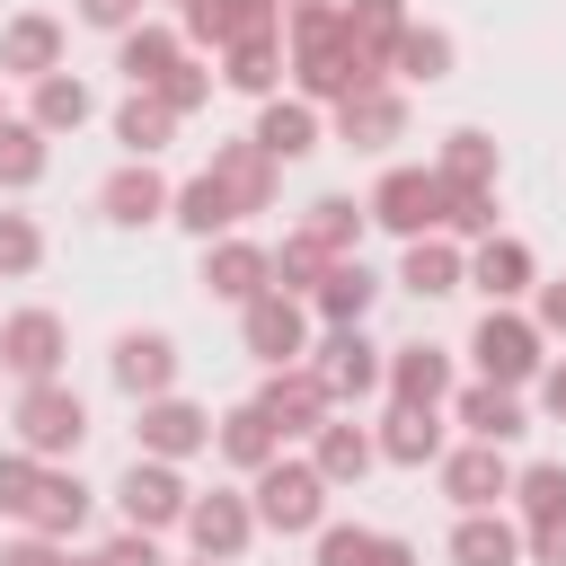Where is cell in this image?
I'll return each mask as SVG.
<instances>
[{
  "mask_svg": "<svg viewBox=\"0 0 566 566\" xmlns=\"http://www.w3.org/2000/svg\"><path fill=\"white\" fill-rule=\"evenodd\" d=\"M504 504H513L522 522H548V513H566V460H522Z\"/></svg>",
  "mask_w": 566,
  "mask_h": 566,
  "instance_id": "cell-44",
  "label": "cell"
},
{
  "mask_svg": "<svg viewBox=\"0 0 566 566\" xmlns=\"http://www.w3.org/2000/svg\"><path fill=\"white\" fill-rule=\"evenodd\" d=\"M451 62H460V44H451V27H433V18H407V35L389 44V80H398V88H433V80H451Z\"/></svg>",
  "mask_w": 566,
  "mask_h": 566,
  "instance_id": "cell-32",
  "label": "cell"
},
{
  "mask_svg": "<svg viewBox=\"0 0 566 566\" xmlns=\"http://www.w3.org/2000/svg\"><path fill=\"white\" fill-rule=\"evenodd\" d=\"M327 407H336V398L318 389V371H310V363H274V371L256 380V416H265L283 442H310Z\"/></svg>",
  "mask_w": 566,
  "mask_h": 566,
  "instance_id": "cell-18",
  "label": "cell"
},
{
  "mask_svg": "<svg viewBox=\"0 0 566 566\" xmlns=\"http://www.w3.org/2000/svg\"><path fill=\"white\" fill-rule=\"evenodd\" d=\"M35 265H44V221L0 203V283H27Z\"/></svg>",
  "mask_w": 566,
  "mask_h": 566,
  "instance_id": "cell-46",
  "label": "cell"
},
{
  "mask_svg": "<svg viewBox=\"0 0 566 566\" xmlns=\"http://www.w3.org/2000/svg\"><path fill=\"white\" fill-rule=\"evenodd\" d=\"M522 557H531V566H566V513L522 522Z\"/></svg>",
  "mask_w": 566,
  "mask_h": 566,
  "instance_id": "cell-50",
  "label": "cell"
},
{
  "mask_svg": "<svg viewBox=\"0 0 566 566\" xmlns=\"http://www.w3.org/2000/svg\"><path fill=\"white\" fill-rule=\"evenodd\" d=\"M177 371H186V354H177V336L168 327H124L115 336V354H106V380L142 407V398H159V389H177Z\"/></svg>",
  "mask_w": 566,
  "mask_h": 566,
  "instance_id": "cell-13",
  "label": "cell"
},
{
  "mask_svg": "<svg viewBox=\"0 0 566 566\" xmlns=\"http://www.w3.org/2000/svg\"><path fill=\"white\" fill-rule=\"evenodd\" d=\"M327 115H336V142H345V150H371V159H380L389 142H407V88H398V80H371V88L336 97Z\"/></svg>",
  "mask_w": 566,
  "mask_h": 566,
  "instance_id": "cell-15",
  "label": "cell"
},
{
  "mask_svg": "<svg viewBox=\"0 0 566 566\" xmlns=\"http://www.w3.org/2000/svg\"><path fill=\"white\" fill-rule=\"evenodd\" d=\"M177 9H195V0H177Z\"/></svg>",
  "mask_w": 566,
  "mask_h": 566,
  "instance_id": "cell-58",
  "label": "cell"
},
{
  "mask_svg": "<svg viewBox=\"0 0 566 566\" xmlns=\"http://www.w3.org/2000/svg\"><path fill=\"white\" fill-rule=\"evenodd\" d=\"M168 221H177L186 239H221V230H239V203H230V186H221L212 168H195V177L168 195Z\"/></svg>",
  "mask_w": 566,
  "mask_h": 566,
  "instance_id": "cell-34",
  "label": "cell"
},
{
  "mask_svg": "<svg viewBox=\"0 0 566 566\" xmlns=\"http://www.w3.org/2000/svg\"><path fill=\"white\" fill-rule=\"evenodd\" d=\"M531 283H539V256H531L513 230L469 239V292H486V301H531Z\"/></svg>",
  "mask_w": 566,
  "mask_h": 566,
  "instance_id": "cell-23",
  "label": "cell"
},
{
  "mask_svg": "<svg viewBox=\"0 0 566 566\" xmlns=\"http://www.w3.org/2000/svg\"><path fill=\"white\" fill-rule=\"evenodd\" d=\"M133 451H150V460H195V451H212V407H195V398H177V389H159V398H142L133 407Z\"/></svg>",
  "mask_w": 566,
  "mask_h": 566,
  "instance_id": "cell-8",
  "label": "cell"
},
{
  "mask_svg": "<svg viewBox=\"0 0 566 566\" xmlns=\"http://www.w3.org/2000/svg\"><path fill=\"white\" fill-rule=\"evenodd\" d=\"M380 363H389V345H371L363 327H327V336H310V371H318V389H327L336 407L380 398Z\"/></svg>",
  "mask_w": 566,
  "mask_h": 566,
  "instance_id": "cell-7",
  "label": "cell"
},
{
  "mask_svg": "<svg viewBox=\"0 0 566 566\" xmlns=\"http://www.w3.org/2000/svg\"><path fill=\"white\" fill-rule=\"evenodd\" d=\"M398 283H407L416 301L469 292V248H460V239H442V230H424V239H398Z\"/></svg>",
  "mask_w": 566,
  "mask_h": 566,
  "instance_id": "cell-25",
  "label": "cell"
},
{
  "mask_svg": "<svg viewBox=\"0 0 566 566\" xmlns=\"http://www.w3.org/2000/svg\"><path fill=\"white\" fill-rule=\"evenodd\" d=\"M310 539H318V566H424V557H416V539L371 531V522H318Z\"/></svg>",
  "mask_w": 566,
  "mask_h": 566,
  "instance_id": "cell-29",
  "label": "cell"
},
{
  "mask_svg": "<svg viewBox=\"0 0 566 566\" xmlns=\"http://www.w3.org/2000/svg\"><path fill=\"white\" fill-rule=\"evenodd\" d=\"M62 363H71L62 310H44V301L0 310V371H9V380H62Z\"/></svg>",
  "mask_w": 566,
  "mask_h": 566,
  "instance_id": "cell-6",
  "label": "cell"
},
{
  "mask_svg": "<svg viewBox=\"0 0 566 566\" xmlns=\"http://www.w3.org/2000/svg\"><path fill=\"white\" fill-rule=\"evenodd\" d=\"M186 566H221V557H186Z\"/></svg>",
  "mask_w": 566,
  "mask_h": 566,
  "instance_id": "cell-57",
  "label": "cell"
},
{
  "mask_svg": "<svg viewBox=\"0 0 566 566\" xmlns=\"http://www.w3.org/2000/svg\"><path fill=\"white\" fill-rule=\"evenodd\" d=\"M363 212H371V230H389V239H424V230H442V177L398 159V168H380V177H371Z\"/></svg>",
  "mask_w": 566,
  "mask_h": 566,
  "instance_id": "cell-5",
  "label": "cell"
},
{
  "mask_svg": "<svg viewBox=\"0 0 566 566\" xmlns=\"http://www.w3.org/2000/svg\"><path fill=\"white\" fill-rule=\"evenodd\" d=\"M442 442H451V433H442V407H398V398H389V416L371 424V451H380L389 469H433Z\"/></svg>",
  "mask_w": 566,
  "mask_h": 566,
  "instance_id": "cell-26",
  "label": "cell"
},
{
  "mask_svg": "<svg viewBox=\"0 0 566 566\" xmlns=\"http://www.w3.org/2000/svg\"><path fill=\"white\" fill-rule=\"evenodd\" d=\"M380 389H389L398 407H442V398L460 389V371H451V345H433V336H416V345H389V363H380Z\"/></svg>",
  "mask_w": 566,
  "mask_h": 566,
  "instance_id": "cell-19",
  "label": "cell"
},
{
  "mask_svg": "<svg viewBox=\"0 0 566 566\" xmlns=\"http://www.w3.org/2000/svg\"><path fill=\"white\" fill-rule=\"evenodd\" d=\"M9 442L35 451V460H71L88 442V398L71 380H18L9 398Z\"/></svg>",
  "mask_w": 566,
  "mask_h": 566,
  "instance_id": "cell-3",
  "label": "cell"
},
{
  "mask_svg": "<svg viewBox=\"0 0 566 566\" xmlns=\"http://www.w3.org/2000/svg\"><path fill=\"white\" fill-rule=\"evenodd\" d=\"M186 548L195 557H221V566H239L248 557V539H256V504H248V486H212V495H186Z\"/></svg>",
  "mask_w": 566,
  "mask_h": 566,
  "instance_id": "cell-10",
  "label": "cell"
},
{
  "mask_svg": "<svg viewBox=\"0 0 566 566\" xmlns=\"http://www.w3.org/2000/svg\"><path fill=\"white\" fill-rule=\"evenodd\" d=\"M371 301H380V274H371L363 256H336V265L310 283V318H318V327H363Z\"/></svg>",
  "mask_w": 566,
  "mask_h": 566,
  "instance_id": "cell-28",
  "label": "cell"
},
{
  "mask_svg": "<svg viewBox=\"0 0 566 566\" xmlns=\"http://www.w3.org/2000/svg\"><path fill=\"white\" fill-rule=\"evenodd\" d=\"M62 557H71V539H44V531L0 539V566H62Z\"/></svg>",
  "mask_w": 566,
  "mask_h": 566,
  "instance_id": "cell-52",
  "label": "cell"
},
{
  "mask_svg": "<svg viewBox=\"0 0 566 566\" xmlns=\"http://www.w3.org/2000/svg\"><path fill=\"white\" fill-rule=\"evenodd\" d=\"M97 566H168V557H159V531H133V522H124V531L97 548Z\"/></svg>",
  "mask_w": 566,
  "mask_h": 566,
  "instance_id": "cell-48",
  "label": "cell"
},
{
  "mask_svg": "<svg viewBox=\"0 0 566 566\" xmlns=\"http://www.w3.org/2000/svg\"><path fill=\"white\" fill-rule=\"evenodd\" d=\"M433 478H442V495H451L460 513H486V504L513 495V460H504V442H442Z\"/></svg>",
  "mask_w": 566,
  "mask_h": 566,
  "instance_id": "cell-14",
  "label": "cell"
},
{
  "mask_svg": "<svg viewBox=\"0 0 566 566\" xmlns=\"http://www.w3.org/2000/svg\"><path fill=\"white\" fill-rule=\"evenodd\" d=\"M283 71H292V97H310V106H336V97L389 80V71H371V62L354 53L336 0H327V9H283Z\"/></svg>",
  "mask_w": 566,
  "mask_h": 566,
  "instance_id": "cell-1",
  "label": "cell"
},
{
  "mask_svg": "<svg viewBox=\"0 0 566 566\" xmlns=\"http://www.w3.org/2000/svg\"><path fill=\"white\" fill-rule=\"evenodd\" d=\"M248 142H256L274 168H292V159H310V150L327 142V106H310V97L274 88V97H256V124H248Z\"/></svg>",
  "mask_w": 566,
  "mask_h": 566,
  "instance_id": "cell-16",
  "label": "cell"
},
{
  "mask_svg": "<svg viewBox=\"0 0 566 566\" xmlns=\"http://www.w3.org/2000/svg\"><path fill=\"white\" fill-rule=\"evenodd\" d=\"M0 380H9V371H0Z\"/></svg>",
  "mask_w": 566,
  "mask_h": 566,
  "instance_id": "cell-59",
  "label": "cell"
},
{
  "mask_svg": "<svg viewBox=\"0 0 566 566\" xmlns=\"http://www.w3.org/2000/svg\"><path fill=\"white\" fill-rule=\"evenodd\" d=\"M495 168H504V150H495V133H478V124H451L442 150H433V177H442V186H495Z\"/></svg>",
  "mask_w": 566,
  "mask_h": 566,
  "instance_id": "cell-40",
  "label": "cell"
},
{
  "mask_svg": "<svg viewBox=\"0 0 566 566\" xmlns=\"http://www.w3.org/2000/svg\"><path fill=\"white\" fill-rule=\"evenodd\" d=\"M327 495H336V486H327V478L310 469V451H292V442H283V451L248 478L256 531H274V539H310V531L327 522Z\"/></svg>",
  "mask_w": 566,
  "mask_h": 566,
  "instance_id": "cell-2",
  "label": "cell"
},
{
  "mask_svg": "<svg viewBox=\"0 0 566 566\" xmlns=\"http://www.w3.org/2000/svg\"><path fill=\"white\" fill-rule=\"evenodd\" d=\"M310 469H318L327 486H363V478L380 469V451H371V424H363L354 407H327V416H318V433H310Z\"/></svg>",
  "mask_w": 566,
  "mask_h": 566,
  "instance_id": "cell-21",
  "label": "cell"
},
{
  "mask_svg": "<svg viewBox=\"0 0 566 566\" xmlns=\"http://www.w3.org/2000/svg\"><path fill=\"white\" fill-rule=\"evenodd\" d=\"M150 88H159V106H168V115L186 124V115H195V106H203V97H212L221 80H212V62H203V53H177V62H168V71L150 80Z\"/></svg>",
  "mask_w": 566,
  "mask_h": 566,
  "instance_id": "cell-45",
  "label": "cell"
},
{
  "mask_svg": "<svg viewBox=\"0 0 566 566\" xmlns=\"http://www.w3.org/2000/svg\"><path fill=\"white\" fill-rule=\"evenodd\" d=\"M44 168H53V133H35L27 115H0V195L44 186Z\"/></svg>",
  "mask_w": 566,
  "mask_h": 566,
  "instance_id": "cell-42",
  "label": "cell"
},
{
  "mask_svg": "<svg viewBox=\"0 0 566 566\" xmlns=\"http://www.w3.org/2000/svg\"><path fill=\"white\" fill-rule=\"evenodd\" d=\"M442 407H451V424H460L469 442H504V451H513V442L531 433V407H522V389H495V380H460Z\"/></svg>",
  "mask_w": 566,
  "mask_h": 566,
  "instance_id": "cell-20",
  "label": "cell"
},
{
  "mask_svg": "<svg viewBox=\"0 0 566 566\" xmlns=\"http://www.w3.org/2000/svg\"><path fill=\"white\" fill-rule=\"evenodd\" d=\"M0 115H9V80H0Z\"/></svg>",
  "mask_w": 566,
  "mask_h": 566,
  "instance_id": "cell-56",
  "label": "cell"
},
{
  "mask_svg": "<svg viewBox=\"0 0 566 566\" xmlns=\"http://www.w3.org/2000/svg\"><path fill=\"white\" fill-rule=\"evenodd\" d=\"M88 115H97V88H88L80 71H44V80H27V124H35V133L62 142V133H80Z\"/></svg>",
  "mask_w": 566,
  "mask_h": 566,
  "instance_id": "cell-33",
  "label": "cell"
},
{
  "mask_svg": "<svg viewBox=\"0 0 566 566\" xmlns=\"http://www.w3.org/2000/svg\"><path fill=\"white\" fill-rule=\"evenodd\" d=\"M310 301H292V292H256L248 310H239V345L274 371V363H310Z\"/></svg>",
  "mask_w": 566,
  "mask_h": 566,
  "instance_id": "cell-11",
  "label": "cell"
},
{
  "mask_svg": "<svg viewBox=\"0 0 566 566\" xmlns=\"http://www.w3.org/2000/svg\"><path fill=\"white\" fill-rule=\"evenodd\" d=\"M44 469H53V460H35V451H18V442L0 451V513H9V522H27V513H35Z\"/></svg>",
  "mask_w": 566,
  "mask_h": 566,
  "instance_id": "cell-47",
  "label": "cell"
},
{
  "mask_svg": "<svg viewBox=\"0 0 566 566\" xmlns=\"http://www.w3.org/2000/svg\"><path fill=\"white\" fill-rule=\"evenodd\" d=\"M283 9H327V0H283Z\"/></svg>",
  "mask_w": 566,
  "mask_h": 566,
  "instance_id": "cell-55",
  "label": "cell"
},
{
  "mask_svg": "<svg viewBox=\"0 0 566 566\" xmlns=\"http://www.w3.org/2000/svg\"><path fill=\"white\" fill-rule=\"evenodd\" d=\"M442 548H451V566H522V522L504 504H486V513H460Z\"/></svg>",
  "mask_w": 566,
  "mask_h": 566,
  "instance_id": "cell-31",
  "label": "cell"
},
{
  "mask_svg": "<svg viewBox=\"0 0 566 566\" xmlns=\"http://www.w3.org/2000/svg\"><path fill=\"white\" fill-rule=\"evenodd\" d=\"M177 35H186V53L256 44V35H283V0H195V9H177Z\"/></svg>",
  "mask_w": 566,
  "mask_h": 566,
  "instance_id": "cell-12",
  "label": "cell"
},
{
  "mask_svg": "<svg viewBox=\"0 0 566 566\" xmlns=\"http://www.w3.org/2000/svg\"><path fill=\"white\" fill-rule=\"evenodd\" d=\"M531 398H539V416H548V424H566V354H548V363H539Z\"/></svg>",
  "mask_w": 566,
  "mask_h": 566,
  "instance_id": "cell-53",
  "label": "cell"
},
{
  "mask_svg": "<svg viewBox=\"0 0 566 566\" xmlns=\"http://www.w3.org/2000/svg\"><path fill=\"white\" fill-rule=\"evenodd\" d=\"M168 177H159V159H124V168H106V186H97V212L115 221V230H150V221H168Z\"/></svg>",
  "mask_w": 566,
  "mask_h": 566,
  "instance_id": "cell-22",
  "label": "cell"
},
{
  "mask_svg": "<svg viewBox=\"0 0 566 566\" xmlns=\"http://www.w3.org/2000/svg\"><path fill=\"white\" fill-rule=\"evenodd\" d=\"M88 513H97V486L80 478V469H44V486H35V513H27V531H44V539H80L88 531Z\"/></svg>",
  "mask_w": 566,
  "mask_h": 566,
  "instance_id": "cell-30",
  "label": "cell"
},
{
  "mask_svg": "<svg viewBox=\"0 0 566 566\" xmlns=\"http://www.w3.org/2000/svg\"><path fill=\"white\" fill-rule=\"evenodd\" d=\"M531 327L539 336H566V274H539L531 283Z\"/></svg>",
  "mask_w": 566,
  "mask_h": 566,
  "instance_id": "cell-51",
  "label": "cell"
},
{
  "mask_svg": "<svg viewBox=\"0 0 566 566\" xmlns=\"http://www.w3.org/2000/svg\"><path fill=\"white\" fill-rule=\"evenodd\" d=\"M186 469L177 460H150V451H133V469L115 478V513L133 522V531H177L186 522Z\"/></svg>",
  "mask_w": 566,
  "mask_h": 566,
  "instance_id": "cell-9",
  "label": "cell"
},
{
  "mask_svg": "<svg viewBox=\"0 0 566 566\" xmlns=\"http://www.w3.org/2000/svg\"><path fill=\"white\" fill-rule=\"evenodd\" d=\"M62 18L53 9H18L9 27H0V80H44V71H62Z\"/></svg>",
  "mask_w": 566,
  "mask_h": 566,
  "instance_id": "cell-27",
  "label": "cell"
},
{
  "mask_svg": "<svg viewBox=\"0 0 566 566\" xmlns=\"http://www.w3.org/2000/svg\"><path fill=\"white\" fill-rule=\"evenodd\" d=\"M212 301H230V310H248L256 292H274V265H265V239H248V230H221V239H203V274H195Z\"/></svg>",
  "mask_w": 566,
  "mask_h": 566,
  "instance_id": "cell-17",
  "label": "cell"
},
{
  "mask_svg": "<svg viewBox=\"0 0 566 566\" xmlns=\"http://www.w3.org/2000/svg\"><path fill=\"white\" fill-rule=\"evenodd\" d=\"M292 230H310V239H318L327 256H363V230H371V212H363L354 195H310Z\"/></svg>",
  "mask_w": 566,
  "mask_h": 566,
  "instance_id": "cell-41",
  "label": "cell"
},
{
  "mask_svg": "<svg viewBox=\"0 0 566 566\" xmlns=\"http://www.w3.org/2000/svg\"><path fill=\"white\" fill-rule=\"evenodd\" d=\"M336 18H345V35H354V53L371 62V71H389V44L407 35V0H336Z\"/></svg>",
  "mask_w": 566,
  "mask_h": 566,
  "instance_id": "cell-37",
  "label": "cell"
},
{
  "mask_svg": "<svg viewBox=\"0 0 566 566\" xmlns=\"http://www.w3.org/2000/svg\"><path fill=\"white\" fill-rule=\"evenodd\" d=\"M62 566H97V548H88V557H80V548H71V557H62Z\"/></svg>",
  "mask_w": 566,
  "mask_h": 566,
  "instance_id": "cell-54",
  "label": "cell"
},
{
  "mask_svg": "<svg viewBox=\"0 0 566 566\" xmlns=\"http://www.w3.org/2000/svg\"><path fill=\"white\" fill-rule=\"evenodd\" d=\"M265 265H274V292H292V301H310V283L336 265L310 230H283V248H265Z\"/></svg>",
  "mask_w": 566,
  "mask_h": 566,
  "instance_id": "cell-43",
  "label": "cell"
},
{
  "mask_svg": "<svg viewBox=\"0 0 566 566\" xmlns=\"http://www.w3.org/2000/svg\"><path fill=\"white\" fill-rule=\"evenodd\" d=\"M469 363H478V380H495V389H531L539 363H548V336L531 327L522 301H486V318L469 327Z\"/></svg>",
  "mask_w": 566,
  "mask_h": 566,
  "instance_id": "cell-4",
  "label": "cell"
},
{
  "mask_svg": "<svg viewBox=\"0 0 566 566\" xmlns=\"http://www.w3.org/2000/svg\"><path fill=\"white\" fill-rule=\"evenodd\" d=\"M212 80H221V88H239V97H274V88H283V35L221 44V53H212Z\"/></svg>",
  "mask_w": 566,
  "mask_h": 566,
  "instance_id": "cell-36",
  "label": "cell"
},
{
  "mask_svg": "<svg viewBox=\"0 0 566 566\" xmlns=\"http://www.w3.org/2000/svg\"><path fill=\"white\" fill-rule=\"evenodd\" d=\"M203 168H212V177L230 186L239 221H248V212H274V195H283V168H274V159H265V150L248 142V133H239V142H212V159H203Z\"/></svg>",
  "mask_w": 566,
  "mask_h": 566,
  "instance_id": "cell-24",
  "label": "cell"
},
{
  "mask_svg": "<svg viewBox=\"0 0 566 566\" xmlns=\"http://www.w3.org/2000/svg\"><path fill=\"white\" fill-rule=\"evenodd\" d=\"M115 142H124V159H159V150L177 142V115L159 106V88H124V106H115Z\"/></svg>",
  "mask_w": 566,
  "mask_h": 566,
  "instance_id": "cell-39",
  "label": "cell"
},
{
  "mask_svg": "<svg viewBox=\"0 0 566 566\" xmlns=\"http://www.w3.org/2000/svg\"><path fill=\"white\" fill-rule=\"evenodd\" d=\"M177 53H186V35H177V27H159V18H133V27L115 35V71H124L133 88H150Z\"/></svg>",
  "mask_w": 566,
  "mask_h": 566,
  "instance_id": "cell-38",
  "label": "cell"
},
{
  "mask_svg": "<svg viewBox=\"0 0 566 566\" xmlns=\"http://www.w3.org/2000/svg\"><path fill=\"white\" fill-rule=\"evenodd\" d=\"M212 451H221L239 478H256V469L283 451V433H274V424L256 416V398H248V407H221V416H212Z\"/></svg>",
  "mask_w": 566,
  "mask_h": 566,
  "instance_id": "cell-35",
  "label": "cell"
},
{
  "mask_svg": "<svg viewBox=\"0 0 566 566\" xmlns=\"http://www.w3.org/2000/svg\"><path fill=\"white\" fill-rule=\"evenodd\" d=\"M71 18L97 27V35H124L133 18H150V0H71Z\"/></svg>",
  "mask_w": 566,
  "mask_h": 566,
  "instance_id": "cell-49",
  "label": "cell"
}]
</instances>
